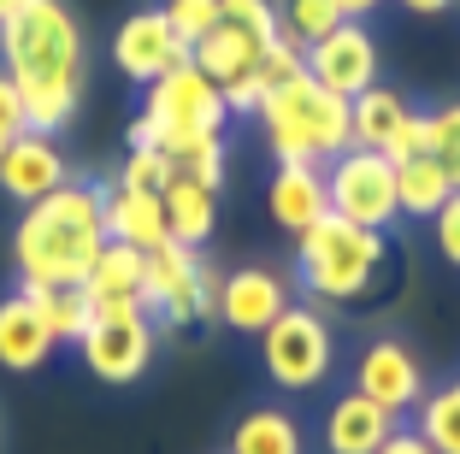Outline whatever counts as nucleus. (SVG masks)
Here are the masks:
<instances>
[{
    "mask_svg": "<svg viewBox=\"0 0 460 454\" xmlns=\"http://www.w3.org/2000/svg\"><path fill=\"white\" fill-rule=\"evenodd\" d=\"M83 24L66 0H24L0 18V71L18 83L30 130L59 136L83 107Z\"/></svg>",
    "mask_w": 460,
    "mask_h": 454,
    "instance_id": "obj_1",
    "label": "nucleus"
},
{
    "mask_svg": "<svg viewBox=\"0 0 460 454\" xmlns=\"http://www.w3.org/2000/svg\"><path fill=\"white\" fill-rule=\"evenodd\" d=\"M154 348H160V325L148 319V307L130 301V307H101L77 354L101 384H136L154 366Z\"/></svg>",
    "mask_w": 460,
    "mask_h": 454,
    "instance_id": "obj_9",
    "label": "nucleus"
},
{
    "mask_svg": "<svg viewBox=\"0 0 460 454\" xmlns=\"http://www.w3.org/2000/svg\"><path fill=\"white\" fill-rule=\"evenodd\" d=\"M354 389L402 419V414H413V407L425 401V366H420V354H413L407 343L378 336V343H366L360 361H354Z\"/></svg>",
    "mask_w": 460,
    "mask_h": 454,
    "instance_id": "obj_12",
    "label": "nucleus"
},
{
    "mask_svg": "<svg viewBox=\"0 0 460 454\" xmlns=\"http://www.w3.org/2000/svg\"><path fill=\"white\" fill-rule=\"evenodd\" d=\"M331 361H337V336H331V325L313 307L289 301L278 313V325L260 331V366H266V378L278 389H296V396L319 389L331 378Z\"/></svg>",
    "mask_w": 460,
    "mask_h": 454,
    "instance_id": "obj_7",
    "label": "nucleus"
},
{
    "mask_svg": "<svg viewBox=\"0 0 460 454\" xmlns=\"http://www.w3.org/2000/svg\"><path fill=\"white\" fill-rule=\"evenodd\" d=\"M395 431H402V419H395L390 407H378V401L360 396V389H349V396L331 401L319 437H325V454H378Z\"/></svg>",
    "mask_w": 460,
    "mask_h": 454,
    "instance_id": "obj_15",
    "label": "nucleus"
},
{
    "mask_svg": "<svg viewBox=\"0 0 460 454\" xmlns=\"http://www.w3.org/2000/svg\"><path fill=\"white\" fill-rule=\"evenodd\" d=\"M455 195V183H448V172L431 160V154H420V160H402L395 165V200H402V218H437V207Z\"/></svg>",
    "mask_w": 460,
    "mask_h": 454,
    "instance_id": "obj_25",
    "label": "nucleus"
},
{
    "mask_svg": "<svg viewBox=\"0 0 460 454\" xmlns=\"http://www.w3.org/2000/svg\"><path fill=\"white\" fill-rule=\"evenodd\" d=\"M307 77L319 83V89L342 94V101L366 94L372 83H378V36H372L366 24H354V18H342L325 41L307 48Z\"/></svg>",
    "mask_w": 460,
    "mask_h": 454,
    "instance_id": "obj_11",
    "label": "nucleus"
},
{
    "mask_svg": "<svg viewBox=\"0 0 460 454\" xmlns=\"http://www.w3.org/2000/svg\"><path fill=\"white\" fill-rule=\"evenodd\" d=\"M407 94L402 89H378V83H372V89L366 94H354L349 101V136H354V147H390L395 142V130H402V119H407Z\"/></svg>",
    "mask_w": 460,
    "mask_h": 454,
    "instance_id": "obj_23",
    "label": "nucleus"
},
{
    "mask_svg": "<svg viewBox=\"0 0 460 454\" xmlns=\"http://www.w3.org/2000/svg\"><path fill=\"white\" fill-rule=\"evenodd\" d=\"M337 24H342L337 0H284V36H289V41H301V48L325 41Z\"/></svg>",
    "mask_w": 460,
    "mask_h": 454,
    "instance_id": "obj_28",
    "label": "nucleus"
},
{
    "mask_svg": "<svg viewBox=\"0 0 460 454\" xmlns=\"http://www.w3.org/2000/svg\"><path fill=\"white\" fill-rule=\"evenodd\" d=\"M395 165L402 160H420V154H431V112H407L402 119V130H395V142L384 147Z\"/></svg>",
    "mask_w": 460,
    "mask_h": 454,
    "instance_id": "obj_34",
    "label": "nucleus"
},
{
    "mask_svg": "<svg viewBox=\"0 0 460 454\" xmlns=\"http://www.w3.org/2000/svg\"><path fill=\"white\" fill-rule=\"evenodd\" d=\"M83 289H89V301L95 307H142V248H130V242H107L101 248V260L89 266V278H83Z\"/></svg>",
    "mask_w": 460,
    "mask_h": 454,
    "instance_id": "obj_20",
    "label": "nucleus"
},
{
    "mask_svg": "<svg viewBox=\"0 0 460 454\" xmlns=\"http://www.w3.org/2000/svg\"><path fill=\"white\" fill-rule=\"evenodd\" d=\"M289 307V283L271 266H243L225 272V289H218V319L236 336H260L266 325H278V313Z\"/></svg>",
    "mask_w": 460,
    "mask_h": 454,
    "instance_id": "obj_13",
    "label": "nucleus"
},
{
    "mask_svg": "<svg viewBox=\"0 0 460 454\" xmlns=\"http://www.w3.org/2000/svg\"><path fill=\"white\" fill-rule=\"evenodd\" d=\"M59 183H71V165L66 154H59L54 136H41V130H24L18 142L0 147V189L13 200H41V195H54Z\"/></svg>",
    "mask_w": 460,
    "mask_h": 454,
    "instance_id": "obj_14",
    "label": "nucleus"
},
{
    "mask_svg": "<svg viewBox=\"0 0 460 454\" xmlns=\"http://www.w3.org/2000/svg\"><path fill=\"white\" fill-rule=\"evenodd\" d=\"M225 165H230V147H225V136H218V142H201V147H190V154L177 160V177H190V183H207V189H218V183H225Z\"/></svg>",
    "mask_w": 460,
    "mask_h": 454,
    "instance_id": "obj_32",
    "label": "nucleus"
},
{
    "mask_svg": "<svg viewBox=\"0 0 460 454\" xmlns=\"http://www.w3.org/2000/svg\"><path fill=\"white\" fill-rule=\"evenodd\" d=\"M301 71H307V48H301V41H289L284 30H278V41H271L266 54H260V77H266L271 89H278V83L301 77Z\"/></svg>",
    "mask_w": 460,
    "mask_h": 454,
    "instance_id": "obj_33",
    "label": "nucleus"
},
{
    "mask_svg": "<svg viewBox=\"0 0 460 454\" xmlns=\"http://www.w3.org/2000/svg\"><path fill=\"white\" fill-rule=\"evenodd\" d=\"M431 160L448 172V183L460 189V101L431 112Z\"/></svg>",
    "mask_w": 460,
    "mask_h": 454,
    "instance_id": "obj_30",
    "label": "nucleus"
},
{
    "mask_svg": "<svg viewBox=\"0 0 460 454\" xmlns=\"http://www.w3.org/2000/svg\"><path fill=\"white\" fill-rule=\"evenodd\" d=\"M378 454H437V449H431V442H425V437H420L413 425H402V431H395V437L384 442Z\"/></svg>",
    "mask_w": 460,
    "mask_h": 454,
    "instance_id": "obj_38",
    "label": "nucleus"
},
{
    "mask_svg": "<svg viewBox=\"0 0 460 454\" xmlns=\"http://www.w3.org/2000/svg\"><path fill=\"white\" fill-rule=\"evenodd\" d=\"M337 13L354 18V24H366V13H378V0H337Z\"/></svg>",
    "mask_w": 460,
    "mask_h": 454,
    "instance_id": "obj_39",
    "label": "nucleus"
},
{
    "mask_svg": "<svg viewBox=\"0 0 460 454\" xmlns=\"http://www.w3.org/2000/svg\"><path fill=\"white\" fill-rule=\"evenodd\" d=\"M225 124H230L225 89H218V83L190 59V66L165 71L160 83H148V101H142V112L130 119L124 142H130V147H165L172 160H183L190 147L218 142Z\"/></svg>",
    "mask_w": 460,
    "mask_h": 454,
    "instance_id": "obj_3",
    "label": "nucleus"
},
{
    "mask_svg": "<svg viewBox=\"0 0 460 454\" xmlns=\"http://www.w3.org/2000/svg\"><path fill=\"white\" fill-rule=\"evenodd\" d=\"M30 130V112H24V94H18V83L0 71V147L18 142V136Z\"/></svg>",
    "mask_w": 460,
    "mask_h": 454,
    "instance_id": "obj_36",
    "label": "nucleus"
},
{
    "mask_svg": "<svg viewBox=\"0 0 460 454\" xmlns=\"http://www.w3.org/2000/svg\"><path fill=\"white\" fill-rule=\"evenodd\" d=\"M59 336L48 331V319L36 313L24 289L0 295V372H41L54 361Z\"/></svg>",
    "mask_w": 460,
    "mask_h": 454,
    "instance_id": "obj_16",
    "label": "nucleus"
},
{
    "mask_svg": "<svg viewBox=\"0 0 460 454\" xmlns=\"http://www.w3.org/2000/svg\"><path fill=\"white\" fill-rule=\"evenodd\" d=\"M172 236L165 230V207L160 195L148 189H124V183H107V242H130V248H160Z\"/></svg>",
    "mask_w": 460,
    "mask_h": 454,
    "instance_id": "obj_18",
    "label": "nucleus"
},
{
    "mask_svg": "<svg viewBox=\"0 0 460 454\" xmlns=\"http://www.w3.org/2000/svg\"><path fill=\"white\" fill-rule=\"evenodd\" d=\"M172 177H177V160L165 154V147H124V165H119V177H112V183L160 195V189L172 183Z\"/></svg>",
    "mask_w": 460,
    "mask_h": 454,
    "instance_id": "obj_27",
    "label": "nucleus"
},
{
    "mask_svg": "<svg viewBox=\"0 0 460 454\" xmlns=\"http://www.w3.org/2000/svg\"><path fill=\"white\" fill-rule=\"evenodd\" d=\"M230 454H307V437L284 407H248L230 431Z\"/></svg>",
    "mask_w": 460,
    "mask_h": 454,
    "instance_id": "obj_24",
    "label": "nucleus"
},
{
    "mask_svg": "<svg viewBox=\"0 0 460 454\" xmlns=\"http://www.w3.org/2000/svg\"><path fill=\"white\" fill-rule=\"evenodd\" d=\"M413 419H420L413 431H420L437 454H460V378L425 389V401L413 407Z\"/></svg>",
    "mask_w": 460,
    "mask_h": 454,
    "instance_id": "obj_26",
    "label": "nucleus"
},
{
    "mask_svg": "<svg viewBox=\"0 0 460 454\" xmlns=\"http://www.w3.org/2000/svg\"><path fill=\"white\" fill-rule=\"evenodd\" d=\"M260 130H266V147L278 154V165H325L337 154H349V101L301 71V77L278 83V89L260 101Z\"/></svg>",
    "mask_w": 460,
    "mask_h": 454,
    "instance_id": "obj_4",
    "label": "nucleus"
},
{
    "mask_svg": "<svg viewBox=\"0 0 460 454\" xmlns=\"http://www.w3.org/2000/svg\"><path fill=\"white\" fill-rule=\"evenodd\" d=\"M18 289L36 301V313L48 319V331H54L59 343H83L89 325H95V313H101L83 283H18Z\"/></svg>",
    "mask_w": 460,
    "mask_h": 454,
    "instance_id": "obj_22",
    "label": "nucleus"
},
{
    "mask_svg": "<svg viewBox=\"0 0 460 454\" xmlns=\"http://www.w3.org/2000/svg\"><path fill=\"white\" fill-rule=\"evenodd\" d=\"M325 195L331 213L349 218L366 230H390L402 218V200H395V160L378 147H349L325 165Z\"/></svg>",
    "mask_w": 460,
    "mask_h": 454,
    "instance_id": "obj_8",
    "label": "nucleus"
},
{
    "mask_svg": "<svg viewBox=\"0 0 460 454\" xmlns=\"http://www.w3.org/2000/svg\"><path fill=\"white\" fill-rule=\"evenodd\" d=\"M266 213H271V225L289 230V236L313 230L319 218L331 213L325 172H319V165H278L271 183H266Z\"/></svg>",
    "mask_w": 460,
    "mask_h": 454,
    "instance_id": "obj_17",
    "label": "nucleus"
},
{
    "mask_svg": "<svg viewBox=\"0 0 460 454\" xmlns=\"http://www.w3.org/2000/svg\"><path fill=\"white\" fill-rule=\"evenodd\" d=\"M296 272L319 301H366L390 272V236L325 213L296 236Z\"/></svg>",
    "mask_w": 460,
    "mask_h": 454,
    "instance_id": "obj_5",
    "label": "nucleus"
},
{
    "mask_svg": "<svg viewBox=\"0 0 460 454\" xmlns=\"http://www.w3.org/2000/svg\"><path fill=\"white\" fill-rule=\"evenodd\" d=\"M218 13H225V24L248 30L254 41H278V30H284V18H278V6L271 0H218Z\"/></svg>",
    "mask_w": 460,
    "mask_h": 454,
    "instance_id": "obj_29",
    "label": "nucleus"
},
{
    "mask_svg": "<svg viewBox=\"0 0 460 454\" xmlns=\"http://www.w3.org/2000/svg\"><path fill=\"white\" fill-rule=\"evenodd\" d=\"M160 207H165V230H172L177 242H190V248H201L218 230V189H207V183L172 177V183L160 189Z\"/></svg>",
    "mask_w": 460,
    "mask_h": 454,
    "instance_id": "obj_19",
    "label": "nucleus"
},
{
    "mask_svg": "<svg viewBox=\"0 0 460 454\" xmlns=\"http://www.w3.org/2000/svg\"><path fill=\"white\" fill-rule=\"evenodd\" d=\"M18 6H24V0H0V18H13Z\"/></svg>",
    "mask_w": 460,
    "mask_h": 454,
    "instance_id": "obj_41",
    "label": "nucleus"
},
{
    "mask_svg": "<svg viewBox=\"0 0 460 454\" xmlns=\"http://www.w3.org/2000/svg\"><path fill=\"white\" fill-rule=\"evenodd\" d=\"M407 13H448V6H455V0H402Z\"/></svg>",
    "mask_w": 460,
    "mask_h": 454,
    "instance_id": "obj_40",
    "label": "nucleus"
},
{
    "mask_svg": "<svg viewBox=\"0 0 460 454\" xmlns=\"http://www.w3.org/2000/svg\"><path fill=\"white\" fill-rule=\"evenodd\" d=\"M218 289H225V272H213L201 248H190V242L165 236L160 248L142 254V307L154 325L218 319Z\"/></svg>",
    "mask_w": 460,
    "mask_h": 454,
    "instance_id": "obj_6",
    "label": "nucleus"
},
{
    "mask_svg": "<svg viewBox=\"0 0 460 454\" xmlns=\"http://www.w3.org/2000/svg\"><path fill=\"white\" fill-rule=\"evenodd\" d=\"M112 66H119V77H130V83L148 89V83H160L165 71L190 66V41L165 24L160 6H136V13L112 30Z\"/></svg>",
    "mask_w": 460,
    "mask_h": 454,
    "instance_id": "obj_10",
    "label": "nucleus"
},
{
    "mask_svg": "<svg viewBox=\"0 0 460 454\" xmlns=\"http://www.w3.org/2000/svg\"><path fill=\"white\" fill-rule=\"evenodd\" d=\"M431 236H437V254L448 260V266L460 272V189L437 207V218H431Z\"/></svg>",
    "mask_w": 460,
    "mask_h": 454,
    "instance_id": "obj_35",
    "label": "nucleus"
},
{
    "mask_svg": "<svg viewBox=\"0 0 460 454\" xmlns=\"http://www.w3.org/2000/svg\"><path fill=\"white\" fill-rule=\"evenodd\" d=\"M107 248V183H59L13 230L18 283H83Z\"/></svg>",
    "mask_w": 460,
    "mask_h": 454,
    "instance_id": "obj_2",
    "label": "nucleus"
},
{
    "mask_svg": "<svg viewBox=\"0 0 460 454\" xmlns=\"http://www.w3.org/2000/svg\"><path fill=\"white\" fill-rule=\"evenodd\" d=\"M260 54H266V41H254L248 30H236V24L207 30V36L190 48V59L218 83V89H225V83H236V77H248V71H260Z\"/></svg>",
    "mask_w": 460,
    "mask_h": 454,
    "instance_id": "obj_21",
    "label": "nucleus"
},
{
    "mask_svg": "<svg viewBox=\"0 0 460 454\" xmlns=\"http://www.w3.org/2000/svg\"><path fill=\"white\" fill-rule=\"evenodd\" d=\"M271 94V83L260 77V71H248V77H236V83H225V107L230 112H260V101Z\"/></svg>",
    "mask_w": 460,
    "mask_h": 454,
    "instance_id": "obj_37",
    "label": "nucleus"
},
{
    "mask_svg": "<svg viewBox=\"0 0 460 454\" xmlns=\"http://www.w3.org/2000/svg\"><path fill=\"white\" fill-rule=\"evenodd\" d=\"M160 13H165V24H172L177 36L190 41V48L207 36V30H218V24H225V13H218V0H165Z\"/></svg>",
    "mask_w": 460,
    "mask_h": 454,
    "instance_id": "obj_31",
    "label": "nucleus"
}]
</instances>
